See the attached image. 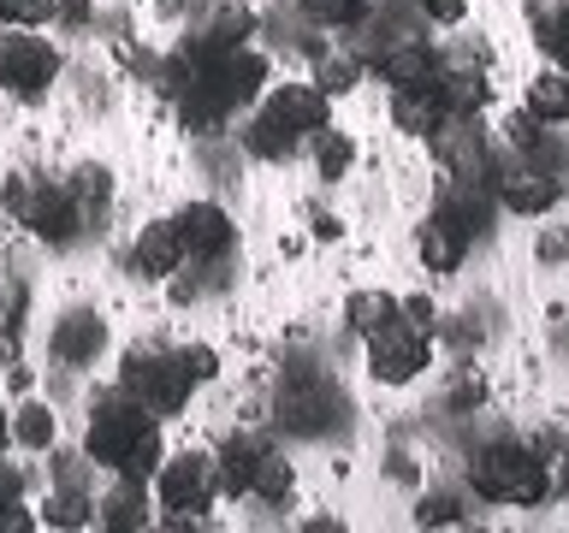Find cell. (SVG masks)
I'll return each mask as SVG.
<instances>
[{
	"label": "cell",
	"mask_w": 569,
	"mask_h": 533,
	"mask_svg": "<svg viewBox=\"0 0 569 533\" xmlns=\"http://www.w3.org/2000/svg\"><path fill=\"white\" fill-rule=\"evenodd\" d=\"M83 456L107 474H131V480H149L167 456L160 444V415H149L131 391H107L89 409V426H83Z\"/></svg>",
	"instance_id": "6da1fadb"
},
{
	"label": "cell",
	"mask_w": 569,
	"mask_h": 533,
	"mask_svg": "<svg viewBox=\"0 0 569 533\" xmlns=\"http://www.w3.org/2000/svg\"><path fill=\"white\" fill-rule=\"evenodd\" d=\"M469 486H475V497H487V504H516V510H533L551 497L546 462L528 439H487L469 456Z\"/></svg>",
	"instance_id": "7a4b0ae2"
},
{
	"label": "cell",
	"mask_w": 569,
	"mask_h": 533,
	"mask_svg": "<svg viewBox=\"0 0 569 533\" xmlns=\"http://www.w3.org/2000/svg\"><path fill=\"white\" fill-rule=\"evenodd\" d=\"M332 95H320L315 83H279L273 95L261 101L256 124H249V149L261 160H291L297 142H309L315 131H327V107Z\"/></svg>",
	"instance_id": "3957f363"
},
{
	"label": "cell",
	"mask_w": 569,
	"mask_h": 533,
	"mask_svg": "<svg viewBox=\"0 0 569 533\" xmlns=\"http://www.w3.org/2000/svg\"><path fill=\"white\" fill-rule=\"evenodd\" d=\"M0 202L18 225H30L42 243H71L83 225V208L78 195H71L66 178H30V172H12L7 184H0Z\"/></svg>",
	"instance_id": "277c9868"
},
{
	"label": "cell",
	"mask_w": 569,
	"mask_h": 533,
	"mask_svg": "<svg viewBox=\"0 0 569 533\" xmlns=\"http://www.w3.org/2000/svg\"><path fill=\"white\" fill-rule=\"evenodd\" d=\"M119 391H131V398L149 409V415H178V409L190 403V373L178 368V350H149V344H137V350H124V362H119Z\"/></svg>",
	"instance_id": "5b68a950"
},
{
	"label": "cell",
	"mask_w": 569,
	"mask_h": 533,
	"mask_svg": "<svg viewBox=\"0 0 569 533\" xmlns=\"http://www.w3.org/2000/svg\"><path fill=\"white\" fill-rule=\"evenodd\" d=\"M220 497V474H213V456L202 451H178L160 456L154 469V504L172 510V522H202V510Z\"/></svg>",
	"instance_id": "8992f818"
},
{
	"label": "cell",
	"mask_w": 569,
	"mask_h": 533,
	"mask_svg": "<svg viewBox=\"0 0 569 533\" xmlns=\"http://www.w3.org/2000/svg\"><path fill=\"white\" fill-rule=\"evenodd\" d=\"M53 78H60V48L48 36L18 30V24L0 36V89L12 101H42L53 89Z\"/></svg>",
	"instance_id": "52a82bcc"
},
{
	"label": "cell",
	"mask_w": 569,
	"mask_h": 533,
	"mask_svg": "<svg viewBox=\"0 0 569 533\" xmlns=\"http://www.w3.org/2000/svg\"><path fill=\"white\" fill-rule=\"evenodd\" d=\"M492 195H498V208L505 213H522V220H533V213H551L558 208V195H563V178L558 172H546V167H533L528 154H505V160H492Z\"/></svg>",
	"instance_id": "ba28073f"
},
{
	"label": "cell",
	"mask_w": 569,
	"mask_h": 533,
	"mask_svg": "<svg viewBox=\"0 0 569 533\" xmlns=\"http://www.w3.org/2000/svg\"><path fill=\"white\" fill-rule=\"evenodd\" d=\"M433 362V332H421L416 320H391V326L368 332V373L380 385H409L416 373Z\"/></svg>",
	"instance_id": "9c48e42d"
},
{
	"label": "cell",
	"mask_w": 569,
	"mask_h": 533,
	"mask_svg": "<svg viewBox=\"0 0 569 533\" xmlns=\"http://www.w3.org/2000/svg\"><path fill=\"white\" fill-rule=\"evenodd\" d=\"M427 142H433V154L445 160V178H462V184H487V178H492L487 131H480L475 113H451Z\"/></svg>",
	"instance_id": "30bf717a"
},
{
	"label": "cell",
	"mask_w": 569,
	"mask_h": 533,
	"mask_svg": "<svg viewBox=\"0 0 569 533\" xmlns=\"http://www.w3.org/2000/svg\"><path fill=\"white\" fill-rule=\"evenodd\" d=\"M172 225H178V243H184L190 261H226L231 243H238L231 213L213 208V202H184V208L172 213Z\"/></svg>",
	"instance_id": "8fae6325"
},
{
	"label": "cell",
	"mask_w": 569,
	"mask_h": 533,
	"mask_svg": "<svg viewBox=\"0 0 569 533\" xmlns=\"http://www.w3.org/2000/svg\"><path fill=\"white\" fill-rule=\"evenodd\" d=\"M332 409H338V391L320 373H291L279 385V426H291V433H327Z\"/></svg>",
	"instance_id": "7c38bea8"
},
{
	"label": "cell",
	"mask_w": 569,
	"mask_h": 533,
	"mask_svg": "<svg viewBox=\"0 0 569 533\" xmlns=\"http://www.w3.org/2000/svg\"><path fill=\"white\" fill-rule=\"evenodd\" d=\"M178 266H184V243H178V225L172 220H149L131 243V273L149 279V284H167Z\"/></svg>",
	"instance_id": "4fadbf2b"
},
{
	"label": "cell",
	"mask_w": 569,
	"mask_h": 533,
	"mask_svg": "<svg viewBox=\"0 0 569 533\" xmlns=\"http://www.w3.org/2000/svg\"><path fill=\"white\" fill-rule=\"evenodd\" d=\"M373 66H380V83H391V89H421V83L439 78L445 53L427 48V36H403V42H391Z\"/></svg>",
	"instance_id": "5bb4252c"
},
{
	"label": "cell",
	"mask_w": 569,
	"mask_h": 533,
	"mask_svg": "<svg viewBox=\"0 0 569 533\" xmlns=\"http://www.w3.org/2000/svg\"><path fill=\"white\" fill-rule=\"evenodd\" d=\"M469 231H462L451 213H427V220L416 225V249H421V261H427V273H457L462 255H469Z\"/></svg>",
	"instance_id": "9a60e30c"
},
{
	"label": "cell",
	"mask_w": 569,
	"mask_h": 533,
	"mask_svg": "<svg viewBox=\"0 0 569 533\" xmlns=\"http://www.w3.org/2000/svg\"><path fill=\"white\" fill-rule=\"evenodd\" d=\"M48 344H53V355H60L66 368H89L107 350V320L89 314V309H71V314H60V326H53Z\"/></svg>",
	"instance_id": "2e32d148"
},
{
	"label": "cell",
	"mask_w": 569,
	"mask_h": 533,
	"mask_svg": "<svg viewBox=\"0 0 569 533\" xmlns=\"http://www.w3.org/2000/svg\"><path fill=\"white\" fill-rule=\"evenodd\" d=\"M445 119H451V107L439 95V78L421 83V89H391V124H398L403 137H433Z\"/></svg>",
	"instance_id": "e0dca14e"
},
{
	"label": "cell",
	"mask_w": 569,
	"mask_h": 533,
	"mask_svg": "<svg viewBox=\"0 0 569 533\" xmlns=\"http://www.w3.org/2000/svg\"><path fill=\"white\" fill-rule=\"evenodd\" d=\"M96 522H101V527H113V533L149 527V492H142V480L113 474V492L96 497Z\"/></svg>",
	"instance_id": "ac0fdd59"
},
{
	"label": "cell",
	"mask_w": 569,
	"mask_h": 533,
	"mask_svg": "<svg viewBox=\"0 0 569 533\" xmlns=\"http://www.w3.org/2000/svg\"><path fill=\"white\" fill-rule=\"evenodd\" d=\"M267 444L249 439V433H231L220 444V456H213V474H220V492L226 497H249V480H256V462H261Z\"/></svg>",
	"instance_id": "d6986e66"
},
{
	"label": "cell",
	"mask_w": 569,
	"mask_h": 533,
	"mask_svg": "<svg viewBox=\"0 0 569 533\" xmlns=\"http://www.w3.org/2000/svg\"><path fill=\"white\" fill-rule=\"evenodd\" d=\"M439 95H445L451 113H480L487 95H492V83H487V71L469 66V60H445L439 66Z\"/></svg>",
	"instance_id": "ffe728a7"
},
{
	"label": "cell",
	"mask_w": 569,
	"mask_h": 533,
	"mask_svg": "<svg viewBox=\"0 0 569 533\" xmlns=\"http://www.w3.org/2000/svg\"><path fill=\"white\" fill-rule=\"evenodd\" d=\"M398 314H403V302L391 296V291H350V302H345V326H350L356 338L391 326Z\"/></svg>",
	"instance_id": "44dd1931"
},
{
	"label": "cell",
	"mask_w": 569,
	"mask_h": 533,
	"mask_svg": "<svg viewBox=\"0 0 569 533\" xmlns=\"http://www.w3.org/2000/svg\"><path fill=\"white\" fill-rule=\"evenodd\" d=\"M528 113L540 124H569V71L551 66L528 83Z\"/></svg>",
	"instance_id": "7402d4cb"
},
{
	"label": "cell",
	"mask_w": 569,
	"mask_h": 533,
	"mask_svg": "<svg viewBox=\"0 0 569 533\" xmlns=\"http://www.w3.org/2000/svg\"><path fill=\"white\" fill-rule=\"evenodd\" d=\"M24 284L18 279H0V362H18V350H24Z\"/></svg>",
	"instance_id": "603a6c76"
},
{
	"label": "cell",
	"mask_w": 569,
	"mask_h": 533,
	"mask_svg": "<svg viewBox=\"0 0 569 533\" xmlns=\"http://www.w3.org/2000/svg\"><path fill=\"white\" fill-rule=\"evenodd\" d=\"M53 433H60V421H53L48 403H18L12 409V444L18 451H48Z\"/></svg>",
	"instance_id": "cb8c5ba5"
},
{
	"label": "cell",
	"mask_w": 569,
	"mask_h": 533,
	"mask_svg": "<svg viewBox=\"0 0 569 533\" xmlns=\"http://www.w3.org/2000/svg\"><path fill=\"white\" fill-rule=\"evenodd\" d=\"M291 492H297V469L279 451H261L256 480H249V497H261V504H284Z\"/></svg>",
	"instance_id": "d4e9b609"
},
{
	"label": "cell",
	"mask_w": 569,
	"mask_h": 533,
	"mask_svg": "<svg viewBox=\"0 0 569 533\" xmlns=\"http://www.w3.org/2000/svg\"><path fill=\"white\" fill-rule=\"evenodd\" d=\"M42 522H48V527H89V522H96V492L53 486L48 504H42Z\"/></svg>",
	"instance_id": "484cf974"
},
{
	"label": "cell",
	"mask_w": 569,
	"mask_h": 533,
	"mask_svg": "<svg viewBox=\"0 0 569 533\" xmlns=\"http://www.w3.org/2000/svg\"><path fill=\"white\" fill-rule=\"evenodd\" d=\"M356 78H362V60H356V53H320L309 83L320 89V95H350Z\"/></svg>",
	"instance_id": "4316f807"
},
{
	"label": "cell",
	"mask_w": 569,
	"mask_h": 533,
	"mask_svg": "<svg viewBox=\"0 0 569 533\" xmlns=\"http://www.w3.org/2000/svg\"><path fill=\"white\" fill-rule=\"evenodd\" d=\"M315 167H320V178L338 184V178L356 167V142L345 131H315Z\"/></svg>",
	"instance_id": "83f0119b"
},
{
	"label": "cell",
	"mask_w": 569,
	"mask_h": 533,
	"mask_svg": "<svg viewBox=\"0 0 569 533\" xmlns=\"http://www.w3.org/2000/svg\"><path fill=\"white\" fill-rule=\"evenodd\" d=\"M249 30H256V18H249L243 7H220V12L208 18L202 42H208V48H243V42H249Z\"/></svg>",
	"instance_id": "f1b7e54d"
},
{
	"label": "cell",
	"mask_w": 569,
	"mask_h": 533,
	"mask_svg": "<svg viewBox=\"0 0 569 533\" xmlns=\"http://www.w3.org/2000/svg\"><path fill=\"white\" fill-rule=\"evenodd\" d=\"M71 195H78V208H83V220L89 213H101L107 202H113V178H107V167H83L78 178H66Z\"/></svg>",
	"instance_id": "f546056e"
},
{
	"label": "cell",
	"mask_w": 569,
	"mask_h": 533,
	"mask_svg": "<svg viewBox=\"0 0 569 533\" xmlns=\"http://www.w3.org/2000/svg\"><path fill=\"white\" fill-rule=\"evenodd\" d=\"M533 36H540V48L551 53V66L569 71V7L551 12V18H540V24H533Z\"/></svg>",
	"instance_id": "4dcf8cb0"
},
{
	"label": "cell",
	"mask_w": 569,
	"mask_h": 533,
	"mask_svg": "<svg viewBox=\"0 0 569 533\" xmlns=\"http://www.w3.org/2000/svg\"><path fill=\"white\" fill-rule=\"evenodd\" d=\"M416 522L421 527H457L462 522V497L457 492H427L416 504Z\"/></svg>",
	"instance_id": "1f68e13d"
},
{
	"label": "cell",
	"mask_w": 569,
	"mask_h": 533,
	"mask_svg": "<svg viewBox=\"0 0 569 533\" xmlns=\"http://www.w3.org/2000/svg\"><path fill=\"white\" fill-rule=\"evenodd\" d=\"M302 12L315 18V24H356V18H362L373 0H297Z\"/></svg>",
	"instance_id": "d6a6232c"
},
{
	"label": "cell",
	"mask_w": 569,
	"mask_h": 533,
	"mask_svg": "<svg viewBox=\"0 0 569 533\" xmlns=\"http://www.w3.org/2000/svg\"><path fill=\"white\" fill-rule=\"evenodd\" d=\"M89 469H96V462H89L83 451H60V456H53V486L89 492Z\"/></svg>",
	"instance_id": "836d02e7"
},
{
	"label": "cell",
	"mask_w": 569,
	"mask_h": 533,
	"mask_svg": "<svg viewBox=\"0 0 569 533\" xmlns=\"http://www.w3.org/2000/svg\"><path fill=\"white\" fill-rule=\"evenodd\" d=\"M178 368L190 373V385H208L213 373H220V355H213L208 344H184V350H178Z\"/></svg>",
	"instance_id": "e575fe53"
},
{
	"label": "cell",
	"mask_w": 569,
	"mask_h": 533,
	"mask_svg": "<svg viewBox=\"0 0 569 533\" xmlns=\"http://www.w3.org/2000/svg\"><path fill=\"white\" fill-rule=\"evenodd\" d=\"M505 137H510V149L522 154V149H533L546 131H540V119H533V113H510V119H505Z\"/></svg>",
	"instance_id": "d590c367"
},
{
	"label": "cell",
	"mask_w": 569,
	"mask_h": 533,
	"mask_svg": "<svg viewBox=\"0 0 569 533\" xmlns=\"http://www.w3.org/2000/svg\"><path fill=\"white\" fill-rule=\"evenodd\" d=\"M416 12L427 18V24H462V0H416Z\"/></svg>",
	"instance_id": "8d00e7d4"
},
{
	"label": "cell",
	"mask_w": 569,
	"mask_h": 533,
	"mask_svg": "<svg viewBox=\"0 0 569 533\" xmlns=\"http://www.w3.org/2000/svg\"><path fill=\"white\" fill-rule=\"evenodd\" d=\"M540 261H546V266H551V261H569V225L540 231Z\"/></svg>",
	"instance_id": "74e56055"
},
{
	"label": "cell",
	"mask_w": 569,
	"mask_h": 533,
	"mask_svg": "<svg viewBox=\"0 0 569 533\" xmlns=\"http://www.w3.org/2000/svg\"><path fill=\"white\" fill-rule=\"evenodd\" d=\"M24 504V474L12 469V462H0V510Z\"/></svg>",
	"instance_id": "f35d334b"
},
{
	"label": "cell",
	"mask_w": 569,
	"mask_h": 533,
	"mask_svg": "<svg viewBox=\"0 0 569 533\" xmlns=\"http://www.w3.org/2000/svg\"><path fill=\"white\" fill-rule=\"evenodd\" d=\"M398 302H403V320H416L421 332H433V320H439L433 302H427V296H398Z\"/></svg>",
	"instance_id": "ab89813d"
},
{
	"label": "cell",
	"mask_w": 569,
	"mask_h": 533,
	"mask_svg": "<svg viewBox=\"0 0 569 533\" xmlns=\"http://www.w3.org/2000/svg\"><path fill=\"white\" fill-rule=\"evenodd\" d=\"M309 220H315V238H320V243H327V238H338V220H332V213H320V208H315Z\"/></svg>",
	"instance_id": "60d3db41"
},
{
	"label": "cell",
	"mask_w": 569,
	"mask_h": 533,
	"mask_svg": "<svg viewBox=\"0 0 569 533\" xmlns=\"http://www.w3.org/2000/svg\"><path fill=\"white\" fill-rule=\"evenodd\" d=\"M480 398H487V385H480V380H462V385H457V403H462V409L480 403Z\"/></svg>",
	"instance_id": "b9f144b4"
},
{
	"label": "cell",
	"mask_w": 569,
	"mask_h": 533,
	"mask_svg": "<svg viewBox=\"0 0 569 533\" xmlns=\"http://www.w3.org/2000/svg\"><path fill=\"white\" fill-rule=\"evenodd\" d=\"M7 444H12V415L0 409V451H7Z\"/></svg>",
	"instance_id": "7bdbcfd3"
}]
</instances>
